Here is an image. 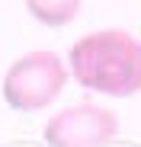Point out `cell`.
<instances>
[{
	"label": "cell",
	"instance_id": "6da1fadb",
	"mask_svg": "<svg viewBox=\"0 0 141 147\" xmlns=\"http://www.w3.org/2000/svg\"><path fill=\"white\" fill-rule=\"evenodd\" d=\"M67 74L90 93L135 96L141 93V42L125 29H96L70 45Z\"/></svg>",
	"mask_w": 141,
	"mask_h": 147
},
{
	"label": "cell",
	"instance_id": "7a4b0ae2",
	"mask_svg": "<svg viewBox=\"0 0 141 147\" xmlns=\"http://www.w3.org/2000/svg\"><path fill=\"white\" fill-rule=\"evenodd\" d=\"M67 67L64 61L48 51V48H39V51H26L22 58H16L7 74H3V102L16 112H39L48 109L67 86Z\"/></svg>",
	"mask_w": 141,
	"mask_h": 147
},
{
	"label": "cell",
	"instance_id": "3957f363",
	"mask_svg": "<svg viewBox=\"0 0 141 147\" xmlns=\"http://www.w3.org/2000/svg\"><path fill=\"white\" fill-rule=\"evenodd\" d=\"M119 134V115L106 106L77 102L45 121L48 147H106Z\"/></svg>",
	"mask_w": 141,
	"mask_h": 147
},
{
	"label": "cell",
	"instance_id": "277c9868",
	"mask_svg": "<svg viewBox=\"0 0 141 147\" xmlns=\"http://www.w3.org/2000/svg\"><path fill=\"white\" fill-rule=\"evenodd\" d=\"M83 0H26V10L35 22L48 29H64L77 19Z\"/></svg>",
	"mask_w": 141,
	"mask_h": 147
}]
</instances>
